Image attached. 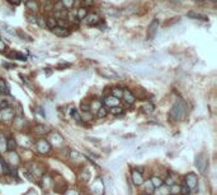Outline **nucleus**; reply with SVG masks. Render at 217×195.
I'll list each match as a JSON object with an SVG mask.
<instances>
[{
    "instance_id": "f257e3e1",
    "label": "nucleus",
    "mask_w": 217,
    "mask_h": 195,
    "mask_svg": "<svg viewBox=\"0 0 217 195\" xmlns=\"http://www.w3.org/2000/svg\"><path fill=\"white\" fill-rule=\"evenodd\" d=\"M185 112H187V106L184 103V101L179 99L171 107V110H170V119L173 121H180V120H183V117L185 116Z\"/></svg>"
},
{
    "instance_id": "f03ea898",
    "label": "nucleus",
    "mask_w": 217,
    "mask_h": 195,
    "mask_svg": "<svg viewBox=\"0 0 217 195\" xmlns=\"http://www.w3.org/2000/svg\"><path fill=\"white\" fill-rule=\"evenodd\" d=\"M105 189V185L103 182V180L100 177H97L90 185V194L91 195H103Z\"/></svg>"
},
{
    "instance_id": "7ed1b4c3",
    "label": "nucleus",
    "mask_w": 217,
    "mask_h": 195,
    "mask_svg": "<svg viewBox=\"0 0 217 195\" xmlns=\"http://www.w3.org/2000/svg\"><path fill=\"white\" fill-rule=\"evenodd\" d=\"M185 185L188 186V189H189L191 191H194L198 187V177L196 173H193V172H189V173H187L185 175Z\"/></svg>"
},
{
    "instance_id": "20e7f679",
    "label": "nucleus",
    "mask_w": 217,
    "mask_h": 195,
    "mask_svg": "<svg viewBox=\"0 0 217 195\" xmlns=\"http://www.w3.org/2000/svg\"><path fill=\"white\" fill-rule=\"evenodd\" d=\"M36 149H37V152L41 154H47V153H50V150H51V144H50L48 140L41 138L36 142Z\"/></svg>"
},
{
    "instance_id": "39448f33",
    "label": "nucleus",
    "mask_w": 217,
    "mask_h": 195,
    "mask_svg": "<svg viewBox=\"0 0 217 195\" xmlns=\"http://www.w3.org/2000/svg\"><path fill=\"white\" fill-rule=\"evenodd\" d=\"M14 116H15V112H14V108H12L10 106L0 110V120L4 121V122L12 121L14 119Z\"/></svg>"
},
{
    "instance_id": "423d86ee",
    "label": "nucleus",
    "mask_w": 217,
    "mask_h": 195,
    "mask_svg": "<svg viewBox=\"0 0 217 195\" xmlns=\"http://www.w3.org/2000/svg\"><path fill=\"white\" fill-rule=\"evenodd\" d=\"M196 167L198 168V171H201V173H205L207 170V157L205 153H199L196 157Z\"/></svg>"
},
{
    "instance_id": "0eeeda50",
    "label": "nucleus",
    "mask_w": 217,
    "mask_h": 195,
    "mask_svg": "<svg viewBox=\"0 0 217 195\" xmlns=\"http://www.w3.org/2000/svg\"><path fill=\"white\" fill-rule=\"evenodd\" d=\"M100 20L102 19H100L99 14H97V13H88V16L84 19V22L88 26H98L100 23Z\"/></svg>"
},
{
    "instance_id": "6e6552de",
    "label": "nucleus",
    "mask_w": 217,
    "mask_h": 195,
    "mask_svg": "<svg viewBox=\"0 0 217 195\" xmlns=\"http://www.w3.org/2000/svg\"><path fill=\"white\" fill-rule=\"evenodd\" d=\"M131 180H132V182H133V185H136V186H140V185H142L143 184V176H142V172L141 171H139V170H133L132 171V173H131Z\"/></svg>"
},
{
    "instance_id": "1a4fd4ad",
    "label": "nucleus",
    "mask_w": 217,
    "mask_h": 195,
    "mask_svg": "<svg viewBox=\"0 0 217 195\" xmlns=\"http://www.w3.org/2000/svg\"><path fill=\"white\" fill-rule=\"evenodd\" d=\"M102 105L108 106V107H111V108H112V107H115V106H119V99H118V98H115V97H113V96L111 95V96L104 97Z\"/></svg>"
},
{
    "instance_id": "9d476101",
    "label": "nucleus",
    "mask_w": 217,
    "mask_h": 195,
    "mask_svg": "<svg viewBox=\"0 0 217 195\" xmlns=\"http://www.w3.org/2000/svg\"><path fill=\"white\" fill-rule=\"evenodd\" d=\"M52 33L56 34L57 37H67V36H70V31L67 30V28H64V27H59L56 26L55 28H52Z\"/></svg>"
},
{
    "instance_id": "9b49d317",
    "label": "nucleus",
    "mask_w": 217,
    "mask_h": 195,
    "mask_svg": "<svg viewBox=\"0 0 217 195\" xmlns=\"http://www.w3.org/2000/svg\"><path fill=\"white\" fill-rule=\"evenodd\" d=\"M122 97H123L125 102H126L127 105H133V103H135V101H136L135 95H133V93H132L131 91H129V89H125V91H123V95H122Z\"/></svg>"
},
{
    "instance_id": "f8f14e48",
    "label": "nucleus",
    "mask_w": 217,
    "mask_h": 195,
    "mask_svg": "<svg viewBox=\"0 0 217 195\" xmlns=\"http://www.w3.org/2000/svg\"><path fill=\"white\" fill-rule=\"evenodd\" d=\"M156 31H157V20H153V22H151V24L149 26V30H147V37H149V40H153L155 37Z\"/></svg>"
},
{
    "instance_id": "ddd939ff",
    "label": "nucleus",
    "mask_w": 217,
    "mask_h": 195,
    "mask_svg": "<svg viewBox=\"0 0 217 195\" xmlns=\"http://www.w3.org/2000/svg\"><path fill=\"white\" fill-rule=\"evenodd\" d=\"M90 171L88 170V168H83L80 172H79V181H81V182H88L89 180H90Z\"/></svg>"
},
{
    "instance_id": "4468645a",
    "label": "nucleus",
    "mask_w": 217,
    "mask_h": 195,
    "mask_svg": "<svg viewBox=\"0 0 217 195\" xmlns=\"http://www.w3.org/2000/svg\"><path fill=\"white\" fill-rule=\"evenodd\" d=\"M8 161H9V163L12 164V167H14V166H18V164H19L20 158H19L18 153H15V152H9Z\"/></svg>"
},
{
    "instance_id": "2eb2a0df",
    "label": "nucleus",
    "mask_w": 217,
    "mask_h": 195,
    "mask_svg": "<svg viewBox=\"0 0 217 195\" xmlns=\"http://www.w3.org/2000/svg\"><path fill=\"white\" fill-rule=\"evenodd\" d=\"M70 158L72 161H76V162H84V161H86V158L81 154V153H79L78 150H71L70 152Z\"/></svg>"
},
{
    "instance_id": "dca6fc26",
    "label": "nucleus",
    "mask_w": 217,
    "mask_h": 195,
    "mask_svg": "<svg viewBox=\"0 0 217 195\" xmlns=\"http://www.w3.org/2000/svg\"><path fill=\"white\" fill-rule=\"evenodd\" d=\"M34 133L38 135H47V134H50V129L42 124H38L34 126Z\"/></svg>"
},
{
    "instance_id": "f3484780",
    "label": "nucleus",
    "mask_w": 217,
    "mask_h": 195,
    "mask_svg": "<svg viewBox=\"0 0 217 195\" xmlns=\"http://www.w3.org/2000/svg\"><path fill=\"white\" fill-rule=\"evenodd\" d=\"M29 172H32L33 176H37V177L43 176V168L41 167L38 163H33V164H32V168H31Z\"/></svg>"
},
{
    "instance_id": "a211bd4d",
    "label": "nucleus",
    "mask_w": 217,
    "mask_h": 195,
    "mask_svg": "<svg viewBox=\"0 0 217 195\" xmlns=\"http://www.w3.org/2000/svg\"><path fill=\"white\" fill-rule=\"evenodd\" d=\"M149 181L151 182V185H153L154 189H157V187H160L161 185H164V180H161L159 176H153Z\"/></svg>"
},
{
    "instance_id": "6ab92c4d",
    "label": "nucleus",
    "mask_w": 217,
    "mask_h": 195,
    "mask_svg": "<svg viewBox=\"0 0 217 195\" xmlns=\"http://www.w3.org/2000/svg\"><path fill=\"white\" fill-rule=\"evenodd\" d=\"M26 6L31 12H33V13H37L38 12V3L36 2V0H28V2L26 3Z\"/></svg>"
},
{
    "instance_id": "aec40b11",
    "label": "nucleus",
    "mask_w": 217,
    "mask_h": 195,
    "mask_svg": "<svg viewBox=\"0 0 217 195\" xmlns=\"http://www.w3.org/2000/svg\"><path fill=\"white\" fill-rule=\"evenodd\" d=\"M86 16H88V9L84 8V6H80V8L76 10V17L79 20H84Z\"/></svg>"
},
{
    "instance_id": "412c9836",
    "label": "nucleus",
    "mask_w": 217,
    "mask_h": 195,
    "mask_svg": "<svg viewBox=\"0 0 217 195\" xmlns=\"http://www.w3.org/2000/svg\"><path fill=\"white\" fill-rule=\"evenodd\" d=\"M154 191H155V195H170L169 186H166V185H161L160 187H157Z\"/></svg>"
},
{
    "instance_id": "4be33fe9",
    "label": "nucleus",
    "mask_w": 217,
    "mask_h": 195,
    "mask_svg": "<svg viewBox=\"0 0 217 195\" xmlns=\"http://www.w3.org/2000/svg\"><path fill=\"white\" fill-rule=\"evenodd\" d=\"M67 19H69L70 23H72V24H79V23H80V20H79L78 17H76V12L75 10H70L69 12Z\"/></svg>"
},
{
    "instance_id": "5701e85b",
    "label": "nucleus",
    "mask_w": 217,
    "mask_h": 195,
    "mask_svg": "<svg viewBox=\"0 0 217 195\" xmlns=\"http://www.w3.org/2000/svg\"><path fill=\"white\" fill-rule=\"evenodd\" d=\"M45 23H46V27L50 28V30H52V28H55L57 26V19L55 17H47L46 20H45Z\"/></svg>"
},
{
    "instance_id": "b1692460",
    "label": "nucleus",
    "mask_w": 217,
    "mask_h": 195,
    "mask_svg": "<svg viewBox=\"0 0 217 195\" xmlns=\"http://www.w3.org/2000/svg\"><path fill=\"white\" fill-rule=\"evenodd\" d=\"M15 147H17V140L14 138H9L8 140H6V150L14 152L15 150Z\"/></svg>"
},
{
    "instance_id": "393cba45",
    "label": "nucleus",
    "mask_w": 217,
    "mask_h": 195,
    "mask_svg": "<svg viewBox=\"0 0 217 195\" xmlns=\"http://www.w3.org/2000/svg\"><path fill=\"white\" fill-rule=\"evenodd\" d=\"M24 124H26V119H23V117H17L14 120V128L18 130L24 129Z\"/></svg>"
},
{
    "instance_id": "a878e982",
    "label": "nucleus",
    "mask_w": 217,
    "mask_h": 195,
    "mask_svg": "<svg viewBox=\"0 0 217 195\" xmlns=\"http://www.w3.org/2000/svg\"><path fill=\"white\" fill-rule=\"evenodd\" d=\"M42 186L45 187V189H48L50 186H51V184H52V179L48 175H45V176H42Z\"/></svg>"
},
{
    "instance_id": "bb28decb",
    "label": "nucleus",
    "mask_w": 217,
    "mask_h": 195,
    "mask_svg": "<svg viewBox=\"0 0 217 195\" xmlns=\"http://www.w3.org/2000/svg\"><path fill=\"white\" fill-rule=\"evenodd\" d=\"M142 110H143V112H146V114H151L155 110V107H154V105L151 103V102H145L142 105Z\"/></svg>"
},
{
    "instance_id": "cd10ccee",
    "label": "nucleus",
    "mask_w": 217,
    "mask_h": 195,
    "mask_svg": "<svg viewBox=\"0 0 217 195\" xmlns=\"http://www.w3.org/2000/svg\"><path fill=\"white\" fill-rule=\"evenodd\" d=\"M9 95V87L5 81H0V95Z\"/></svg>"
},
{
    "instance_id": "c85d7f7f",
    "label": "nucleus",
    "mask_w": 217,
    "mask_h": 195,
    "mask_svg": "<svg viewBox=\"0 0 217 195\" xmlns=\"http://www.w3.org/2000/svg\"><path fill=\"white\" fill-rule=\"evenodd\" d=\"M122 95H123V89L119 88V87H115V88L112 89V96L115 98H122Z\"/></svg>"
},
{
    "instance_id": "c756f323",
    "label": "nucleus",
    "mask_w": 217,
    "mask_h": 195,
    "mask_svg": "<svg viewBox=\"0 0 217 195\" xmlns=\"http://www.w3.org/2000/svg\"><path fill=\"white\" fill-rule=\"evenodd\" d=\"M169 193H170V195H180V186L177 184L171 185L169 187Z\"/></svg>"
},
{
    "instance_id": "7c9ffc66",
    "label": "nucleus",
    "mask_w": 217,
    "mask_h": 195,
    "mask_svg": "<svg viewBox=\"0 0 217 195\" xmlns=\"http://www.w3.org/2000/svg\"><path fill=\"white\" fill-rule=\"evenodd\" d=\"M70 116L74 119V120H76V121H80V120H81V116L79 115L78 108H75V107H72L71 110H70Z\"/></svg>"
},
{
    "instance_id": "2f4dec72",
    "label": "nucleus",
    "mask_w": 217,
    "mask_h": 195,
    "mask_svg": "<svg viewBox=\"0 0 217 195\" xmlns=\"http://www.w3.org/2000/svg\"><path fill=\"white\" fill-rule=\"evenodd\" d=\"M75 4V0H61V5L66 9H71Z\"/></svg>"
},
{
    "instance_id": "473e14b6",
    "label": "nucleus",
    "mask_w": 217,
    "mask_h": 195,
    "mask_svg": "<svg viewBox=\"0 0 217 195\" xmlns=\"http://www.w3.org/2000/svg\"><path fill=\"white\" fill-rule=\"evenodd\" d=\"M103 105H102V102H100V101H93V102L89 105V107H90V110H93V111H98L100 107H102Z\"/></svg>"
},
{
    "instance_id": "72a5a7b5",
    "label": "nucleus",
    "mask_w": 217,
    "mask_h": 195,
    "mask_svg": "<svg viewBox=\"0 0 217 195\" xmlns=\"http://www.w3.org/2000/svg\"><path fill=\"white\" fill-rule=\"evenodd\" d=\"M108 112H111L112 115H121L123 114V108L121 106H115V107H112L111 110H108Z\"/></svg>"
},
{
    "instance_id": "f704fd0d",
    "label": "nucleus",
    "mask_w": 217,
    "mask_h": 195,
    "mask_svg": "<svg viewBox=\"0 0 217 195\" xmlns=\"http://www.w3.org/2000/svg\"><path fill=\"white\" fill-rule=\"evenodd\" d=\"M107 115H108V110H107L105 107H103V106L100 107L99 110L97 111V116H98L99 119H103V117H105Z\"/></svg>"
},
{
    "instance_id": "c9c22d12",
    "label": "nucleus",
    "mask_w": 217,
    "mask_h": 195,
    "mask_svg": "<svg viewBox=\"0 0 217 195\" xmlns=\"http://www.w3.org/2000/svg\"><path fill=\"white\" fill-rule=\"evenodd\" d=\"M100 73H102L105 78H115V77H117V74H115L114 73V71H112L111 69H105V70H102V71H100Z\"/></svg>"
},
{
    "instance_id": "e433bc0d",
    "label": "nucleus",
    "mask_w": 217,
    "mask_h": 195,
    "mask_svg": "<svg viewBox=\"0 0 217 195\" xmlns=\"http://www.w3.org/2000/svg\"><path fill=\"white\" fill-rule=\"evenodd\" d=\"M154 190H155V189L153 187V185H151V182H150V181H147V182H146V185H145V190H143V193H145V194L151 195Z\"/></svg>"
},
{
    "instance_id": "4c0bfd02",
    "label": "nucleus",
    "mask_w": 217,
    "mask_h": 195,
    "mask_svg": "<svg viewBox=\"0 0 217 195\" xmlns=\"http://www.w3.org/2000/svg\"><path fill=\"white\" fill-rule=\"evenodd\" d=\"M26 17H27V20L29 22V23H32V24H37V17H36L34 14H29V13H28Z\"/></svg>"
},
{
    "instance_id": "58836bf2",
    "label": "nucleus",
    "mask_w": 217,
    "mask_h": 195,
    "mask_svg": "<svg viewBox=\"0 0 217 195\" xmlns=\"http://www.w3.org/2000/svg\"><path fill=\"white\" fill-rule=\"evenodd\" d=\"M180 195H191V190L188 189V186L185 184L180 186Z\"/></svg>"
},
{
    "instance_id": "ea45409f",
    "label": "nucleus",
    "mask_w": 217,
    "mask_h": 195,
    "mask_svg": "<svg viewBox=\"0 0 217 195\" xmlns=\"http://www.w3.org/2000/svg\"><path fill=\"white\" fill-rule=\"evenodd\" d=\"M6 107H9V101L5 99L4 97H0V110L6 108Z\"/></svg>"
},
{
    "instance_id": "a19ab883",
    "label": "nucleus",
    "mask_w": 217,
    "mask_h": 195,
    "mask_svg": "<svg viewBox=\"0 0 217 195\" xmlns=\"http://www.w3.org/2000/svg\"><path fill=\"white\" fill-rule=\"evenodd\" d=\"M9 56H14V57H17L18 60H22V61H26L27 60V57H26V55H23V54H19V52H12Z\"/></svg>"
},
{
    "instance_id": "79ce46f5",
    "label": "nucleus",
    "mask_w": 217,
    "mask_h": 195,
    "mask_svg": "<svg viewBox=\"0 0 217 195\" xmlns=\"http://www.w3.org/2000/svg\"><path fill=\"white\" fill-rule=\"evenodd\" d=\"M4 149H6V139L0 136V152H4Z\"/></svg>"
},
{
    "instance_id": "37998d69",
    "label": "nucleus",
    "mask_w": 217,
    "mask_h": 195,
    "mask_svg": "<svg viewBox=\"0 0 217 195\" xmlns=\"http://www.w3.org/2000/svg\"><path fill=\"white\" fill-rule=\"evenodd\" d=\"M81 119H84V120H86V121H89V120H91V119H93V115H91V112H90V111H88V112H83Z\"/></svg>"
},
{
    "instance_id": "c03bdc74",
    "label": "nucleus",
    "mask_w": 217,
    "mask_h": 195,
    "mask_svg": "<svg viewBox=\"0 0 217 195\" xmlns=\"http://www.w3.org/2000/svg\"><path fill=\"white\" fill-rule=\"evenodd\" d=\"M164 182L166 184V186H168V185L171 186V185H174V179H173L171 176H168V177L165 179V181H164Z\"/></svg>"
},
{
    "instance_id": "a18cd8bd",
    "label": "nucleus",
    "mask_w": 217,
    "mask_h": 195,
    "mask_svg": "<svg viewBox=\"0 0 217 195\" xmlns=\"http://www.w3.org/2000/svg\"><path fill=\"white\" fill-rule=\"evenodd\" d=\"M4 164H5V161L3 158H0V175H4Z\"/></svg>"
},
{
    "instance_id": "49530a36",
    "label": "nucleus",
    "mask_w": 217,
    "mask_h": 195,
    "mask_svg": "<svg viewBox=\"0 0 217 195\" xmlns=\"http://www.w3.org/2000/svg\"><path fill=\"white\" fill-rule=\"evenodd\" d=\"M81 4L84 8H86L88 5H93V0H81Z\"/></svg>"
},
{
    "instance_id": "de8ad7c7",
    "label": "nucleus",
    "mask_w": 217,
    "mask_h": 195,
    "mask_svg": "<svg viewBox=\"0 0 217 195\" xmlns=\"http://www.w3.org/2000/svg\"><path fill=\"white\" fill-rule=\"evenodd\" d=\"M5 50H6V45H5V42H4L2 38H0V51L4 52Z\"/></svg>"
},
{
    "instance_id": "09e8293b",
    "label": "nucleus",
    "mask_w": 217,
    "mask_h": 195,
    "mask_svg": "<svg viewBox=\"0 0 217 195\" xmlns=\"http://www.w3.org/2000/svg\"><path fill=\"white\" fill-rule=\"evenodd\" d=\"M37 112L41 115L42 117H46V116H47V114H46L45 111H43V108H42V107H37Z\"/></svg>"
},
{
    "instance_id": "8fccbe9b",
    "label": "nucleus",
    "mask_w": 217,
    "mask_h": 195,
    "mask_svg": "<svg viewBox=\"0 0 217 195\" xmlns=\"http://www.w3.org/2000/svg\"><path fill=\"white\" fill-rule=\"evenodd\" d=\"M45 8H46V10H51L52 8H55V5H53L51 2H47L46 5H45Z\"/></svg>"
},
{
    "instance_id": "3c124183",
    "label": "nucleus",
    "mask_w": 217,
    "mask_h": 195,
    "mask_svg": "<svg viewBox=\"0 0 217 195\" xmlns=\"http://www.w3.org/2000/svg\"><path fill=\"white\" fill-rule=\"evenodd\" d=\"M65 195H79V193L76 190H67L65 193Z\"/></svg>"
},
{
    "instance_id": "603ef678",
    "label": "nucleus",
    "mask_w": 217,
    "mask_h": 195,
    "mask_svg": "<svg viewBox=\"0 0 217 195\" xmlns=\"http://www.w3.org/2000/svg\"><path fill=\"white\" fill-rule=\"evenodd\" d=\"M8 2L12 4V5H19L22 3V0H8Z\"/></svg>"
},
{
    "instance_id": "864d4df0",
    "label": "nucleus",
    "mask_w": 217,
    "mask_h": 195,
    "mask_svg": "<svg viewBox=\"0 0 217 195\" xmlns=\"http://www.w3.org/2000/svg\"><path fill=\"white\" fill-rule=\"evenodd\" d=\"M141 195H149V194H145V193H142V194H141Z\"/></svg>"
},
{
    "instance_id": "5fc2aeb1",
    "label": "nucleus",
    "mask_w": 217,
    "mask_h": 195,
    "mask_svg": "<svg viewBox=\"0 0 217 195\" xmlns=\"http://www.w3.org/2000/svg\"><path fill=\"white\" fill-rule=\"evenodd\" d=\"M212 2H215V0H212Z\"/></svg>"
},
{
    "instance_id": "6e6d98bb",
    "label": "nucleus",
    "mask_w": 217,
    "mask_h": 195,
    "mask_svg": "<svg viewBox=\"0 0 217 195\" xmlns=\"http://www.w3.org/2000/svg\"><path fill=\"white\" fill-rule=\"evenodd\" d=\"M0 136H2V135H0Z\"/></svg>"
}]
</instances>
